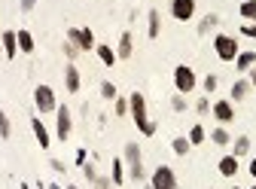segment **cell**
Listing matches in <instances>:
<instances>
[{
  "mask_svg": "<svg viewBox=\"0 0 256 189\" xmlns=\"http://www.w3.org/2000/svg\"><path fill=\"white\" fill-rule=\"evenodd\" d=\"M210 113H214V119H216L220 125H229V122L235 119V107H232V101H216V104L210 107Z\"/></svg>",
  "mask_w": 256,
  "mask_h": 189,
  "instance_id": "cell-10",
  "label": "cell"
},
{
  "mask_svg": "<svg viewBox=\"0 0 256 189\" xmlns=\"http://www.w3.org/2000/svg\"><path fill=\"white\" fill-rule=\"evenodd\" d=\"M34 6H37V0H22V12H30Z\"/></svg>",
  "mask_w": 256,
  "mask_h": 189,
  "instance_id": "cell-38",
  "label": "cell"
},
{
  "mask_svg": "<svg viewBox=\"0 0 256 189\" xmlns=\"http://www.w3.org/2000/svg\"><path fill=\"white\" fill-rule=\"evenodd\" d=\"M4 55L10 61L18 55V37H16V30H4Z\"/></svg>",
  "mask_w": 256,
  "mask_h": 189,
  "instance_id": "cell-15",
  "label": "cell"
},
{
  "mask_svg": "<svg viewBox=\"0 0 256 189\" xmlns=\"http://www.w3.org/2000/svg\"><path fill=\"white\" fill-rule=\"evenodd\" d=\"M241 18L256 22V0H244V4H241Z\"/></svg>",
  "mask_w": 256,
  "mask_h": 189,
  "instance_id": "cell-25",
  "label": "cell"
},
{
  "mask_svg": "<svg viewBox=\"0 0 256 189\" xmlns=\"http://www.w3.org/2000/svg\"><path fill=\"white\" fill-rule=\"evenodd\" d=\"M158 30H162V16H158V10H150V16H146V37L156 40Z\"/></svg>",
  "mask_w": 256,
  "mask_h": 189,
  "instance_id": "cell-16",
  "label": "cell"
},
{
  "mask_svg": "<svg viewBox=\"0 0 256 189\" xmlns=\"http://www.w3.org/2000/svg\"><path fill=\"white\" fill-rule=\"evenodd\" d=\"M94 52H98V58H101V64H104V68H113L116 61H119L113 46H104V43H98V46H94Z\"/></svg>",
  "mask_w": 256,
  "mask_h": 189,
  "instance_id": "cell-17",
  "label": "cell"
},
{
  "mask_svg": "<svg viewBox=\"0 0 256 189\" xmlns=\"http://www.w3.org/2000/svg\"><path fill=\"white\" fill-rule=\"evenodd\" d=\"M128 113V98H116V116H125Z\"/></svg>",
  "mask_w": 256,
  "mask_h": 189,
  "instance_id": "cell-32",
  "label": "cell"
},
{
  "mask_svg": "<svg viewBox=\"0 0 256 189\" xmlns=\"http://www.w3.org/2000/svg\"><path fill=\"white\" fill-rule=\"evenodd\" d=\"M247 94H250V80H238V82L232 86V98H235V101H244Z\"/></svg>",
  "mask_w": 256,
  "mask_h": 189,
  "instance_id": "cell-21",
  "label": "cell"
},
{
  "mask_svg": "<svg viewBox=\"0 0 256 189\" xmlns=\"http://www.w3.org/2000/svg\"><path fill=\"white\" fill-rule=\"evenodd\" d=\"M146 189H152V186H146Z\"/></svg>",
  "mask_w": 256,
  "mask_h": 189,
  "instance_id": "cell-46",
  "label": "cell"
},
{
  "mask_svg": "<svg viewBox=\"0 0 256 189\" xmlns=\"http://www.w3.org/2000/svg\"><path fill=\"white\" fill-rule=\"evenodd\" d=\"M202 86H204V92H208V94H214V92H216V86H220V80H216V76H214V74H208V76H204V82H202Z\"/></svg>",
  "mask_w": 256,
  "mask_h": 189,
  "instance_id": "cell-30",
  "label": "cell"
},
{
  "mask_svg": "<svg viewBox=\"0 0 256 189\" xmlns=\"http://www.w3.org/2000/svg\"><path fill=\"white\" fill-rule=\"evenodd\" d=\"M247 152H250V138H247V134L235 138V140H232V156H238V159H241V156H247Z\"/></svg>",
  "mask_w": 256,
  "mask_h": 189,
  "instance_id": "cell-20",
  "label": "cell"
},
{
  "mask_svg": "<svg viewBox=\"0 0 256 189\" xmlns=\"http://www.w3.org/2000/svg\"><path fill=\"white\" fill-rule=\"evenodd\" d=\"M34 104H37L40 113H52V110H58V101H55L52 86H37V88H34Z\"/></svg>",
  "mask_w": 256,
  "mask_h": 189,
  "instance_id": "cell-7",
  "label": "cell"
},
{
  "mask_svg": "<svg viewBox=\"0 0 256 189\" xmlns=\"http://www.w3.org/2000/svg\"><path fill=\"white\" fill-rule=\"evenodd\" d=\"M171 107H174L177 113H183V110H186V98H183V94H174V98H171Z\"/></svg>",
  "mask_w": 256,
  "mask_h": 189,
  "instance_id": "cell-31",
  "label": "cell"
},
{
  "mask_svg": "<svg viewBox=\"0 0 256 189\" xmlns=\"http://www.w3.org/2000/svg\"><path fill=\"white\" fill-rule=\"evenodd\" d=\"M64 55H68V58H70V61H74V58H76V55H80V49H76V46H74V43H70V40H68V43H64Z\"/></svg>",
  "mask_w": 256,
  "mask_h": 189,
  "instance_id": "cell-34",
  "label": "cell"
},
{
  "mask_svg": "<svg viewBox=\"0 0 256 189\" xmlns=\"http://www.w3.org/2000/svg\"><path fill=\"white\" fill-rule=\"evenodd\" d=\"M12 134V125H10V119H6V113H4V107H0V138H10Z\"/></svg>",
  "mask_w": 256,
  "mask_h": 189,
  "instance_id": "cell-29",
  "label": "cell"
},
{
  "mask_svg": "<svg viewBox=\"0 0 256 189\" xmlns=\"http://www.w3.org/2000/svg\"><path fill=\"white\" fill-rule=\"evenodd\" d=\"M110 180H113L116 186H122V180H125V162H122V159H113V174H110Z\"/></svg>",
  "mask_w": 256,
  "mask_h": 189,
  "instance_id": "cell-24",
  "label": "cell"
},
{
  "mask_svg": "<svg viewBox=\"0 0 256 189\" xmlns=\"http://www.w3.org/2000/svg\"><path fill=\"white\" fill-rule=\"evenodd\" d=\"M171 146H174V152H177V156H186L192 144H189V138H174V140H171Z\"/></svg>",
  "mask_w": 256,
  "mask_h": 189,
  "instance_id": "cell-27",
  "label": "cell"
},
{
  "mask_svg": "<svg viewBox=\"0 0 256 189\" xmlns=\"http://www.w3.org/2000/svg\"><path fill=\"white\" fill-rule=\"evenodd\" d=\"M216 171H220L222 177H229V180H232V177L238 174V156H222V159L216 162Z\"/></svg>",
  "mask_w": 256,
  "mask_h": 189,
  "instance_id": "cell-12",
  "label": "cell"
},
{
  "mask_svg": "<svg viewBox=\"0 0 256 189\" xmlns=\"http://www.w3.org/2000/svg\"><path fill=\"white\" fill-rule=\"evenodd\" d=\"M101 98H107V101H116V98H119V94H116V86H113L110 80L101 82Z\"/></svg>",
  "mask_w": 256,
  "mask_h": 189,
  "instance_id": "cell-26",
  "label": "cell"
},
{
  "mask_svg": "<svg viewBox=\"0 0 256 189\" xmlns=\"http://www.w3.org/2000/svg\"><path fill=\"white\" fill-rule=\"evenodd\" d=\"M52 171H58V174H64L68 168H64V162H58V159H52Z\"/></svg>",
  "mask_w": 256,
  "mask_h": 189,
  "instance_id": "cell-39",
  "label": "cell"
},
{
  "mask_svg": "<svg viewBox=\"0 0 256 189\" xmlns=\"http://www.w3.org/2000/svg\"><path fill=\"white\" fill-rule=\"evenodd\" d=\"M132 52H134V40H132V34L125 30V34L119 37V46H116V58L125 61V58H132Z\"/></svg>",
  "mask_w": 256,
  "mask_h": 189,
  "instance_id": "cell-14",
  "label": "cell"
},
{
  "mask_svg": "<svg viewBox=\"0 0 256 189\" xmlns=\"http://www.w3.org/2000/svg\"><path fill=\"white\" fill-rule=\"evenodd\" d=\"M30 128H34V138H37L40 150H49V146H52V138H49V132H46V125H43V119H40V116L30 119Z\"/></svg>",
  "mask_w": 256,
  "mask_h": 189,
  "instance_id": "cell-11",
  "label": "cell"
},
{
  "mask_svg": "<svg viewBox=\"0 0 256 189\" xmlns=\"http://www.w3.org/2000/svg\"><path fill=\"white\" fill-rule=\"evenodd\" d=\"M214 52H216L220 61H235L241 49H238V40H235V37H229V34H216V37H214Z\"/></svg>",
  "mask_w": 256,
  "mask_h": 189,
  "instance_id": "cell-3",
  "label": "cell"
},
{
  "mask_svg": "<svg viewBox=\"0 0 256 189\" xmlns=\"http://www.w3.org/2000/svg\"><path fill=\"white\" fill-rule=\"evenodd\" d=\"M128 113H132L138 132H140L144 138H152V134H156V122H150V116H146V101H144L140 92H132V94H128Z\"/></svg>",
  "mask_w": 256,
  "mask_h": 189,
  "instance_id": "cell-1",
  "label": "cell"
},
{
  "mask_svg": "<svg viewBox=\"0 0 256 189\" xmlns=\"http://www.w3.org/2000/svg\"><path fill=\"white\" fill-rule=\"evenodd\" d=\"M204 138H208V134H204L202 125H192V132H189V144H192V146H196V144H204Z\"/></svg>",
  "mask_w": 256,
  "mask_h": 189,
  "instance_id": "cell-28",
  "label": "cell"
},
{
  "mask_svg": "<svg viewBox=\"0 0 256 189\" xmlns=\"http://www.w3.org/2000/svg\"><path fill=\"white\" fill-rule=\"evenodd\" d=\"M125 168L132 180H144V159H140V146L138 144H125Z\"/></svg>",
  "mask_w": 256,
  "mask_h": 189,
  "instance_id": "cell-2",
  "label": "cell"
},
{
  "mask_svg": "<svg viewBox=\"0 0 256 189\" xmlns=\"http://www.w3.org/2000/svg\"><path fill=\"white\" fill-rule=\"evenodd\" d=\"M64 86H68V92H70V94H76V92H80V70H76L74 61H70L68 68H64Z\"/></svg>",
  "mask_w": 256,
  "mask_h": 189,
  "instance_id": "cell-13",
  "label": "cell"
},
{
  "mask_svg": "<svg viewBox=\"0 0 256 189\" xmlns=\"http://www.w3.org/2000/svg\"><path fill=\"white\" fill-rule=\"evenodd\" d=\"M247 74H250V86H256V68H250Z\"/></svg>",
  "mask_w": 256,
  "mask_h": 189,
  "instance_id": "cell-40",
  "label": "cell"
},
{
  "mask_svg": "<svg viewBox=\"0 0 256 189\" xmlns=\"http://www.w3.org/2000/svg\"><path fill=\"white\" fill-rule=\"evenodd\" d=\"M250 174H253V180H256V159L250 162Z\"/></svg>",
  "mask_w": 256,
  "mask_h": 189,
  "instance_id": "cell-41",
  "label": "cell"
},
{
  "mask_svg": "<svg viewBox=\"0 0 256 189\" xmlns=\"http://www.w3.org/2000/svg\"><path fill=\"white\" fill-rule=\"evenodd\" d=\"M68 189H76V186H68Z\"/></svg>",
  "mask_w": 256,
  "mask_h": 189,
  "instance_id": "cell-45",
  "label": "cell"
},
{
  "mask_svg": "<svg viewBox=\"0 0 256 189\" xmlns=\"http://www.w3.org/2000/svg\"><path fill=\"white\" fill-rule=\"evenodd\" d=\"M235 68H238L241 74H247L250 68H256V52H238V58H235Z\"/></svg>",
  "mask_w": 256,
  "mask_h": 189,
  "instance_id": "cell-19",
  "label": "cell"
},
{
  "mask_svg": "<svg viewBox=\"0 0 256 189\" xmlns=\"http://www.w3.org/2000/svg\"><path fill=\"white\" fill-rule=\"evenodd\" d=\"M171 16L177 22H189L192 16H196V0H174V4H171Z\"/></svg>",
  "mask_w": 256,
  "mask_h": 189,
  "instance_id": "cell-9",
  "label": "cell"
},
{
  "mask_svg": "<svg viewBox=\"0 0 256 189\" xmlns=\"http://www.w3.org/2000/svg\"><path fill=\"white\" fill-rule=\"evenodd\" d=\"M250 189H256V186H250Z\"/></svg>",
  "mask_w": 256,
  "mask_h": 189,
  "instance_id": "cell-47",
  "label": "cell"
},
{
  "mask_svg": "<svg viewBox=\"0 0 256 189\" xmlns=\"http://www.w3.org/2000/svg\"><path fill=\"white\" fill-rule=\"evenodd\" d=\"M196 110H198V116H204V113H210V101H208V98H198V104H196Z\"/></svg>",
  "mask_w": 256,
  "mask_h": 189,
  "instance_id": "cell-33",
  "label": "cell"
},
{
  "mask_svg": "<svg viewBox=\"0 0 256 189\" xmlns=\"http://www.w3.org/2000/svg\"><path fill=\"white\" fill-rule=\"evenodd\" d=\"M49 189H61V186H55V183H52V186H49Z\"/></svg>",
  "mask_w": 256,
  "mask_h": 189,
  "instance_id": "cell-43",
  "label": "cell"
},
{
  "mask_svg": "<svg viewBox=\"0 0 256 189\" xmlns=\"http://www.w3.org/2000/svg\"><path fill=\"white\" fill-rule=\"evenodd\" d=\"M216 24H220V16H216V12L204 16V18H202V24H198V34H210V30H214Z\"/></svg>",
  "mask_w": 256,
  "mask_h": 189,
  "instance_id": "cell-22",
  "label": "cell"
},
{
  "mask_svg": "<svg viewBox=\"0 0 256 189\" xmlns=\"http://www.w3.org/2000/svg\"><path fill=\"white\" fill-rule=\"evenodd\" d=\"M68 40H70L80 52H92L94 46H98V43H94V34H92L88 28H68Z\"/></svg>",
  "mask_w": 256,
  "mask_h": 189,
  "instance_id": "cell-5",
  "label": "cell"
},
{
  "mask_svg": "<svg viewBox=\"0 0 256 189\" xmlns=\"http://www.w3.org/2000/svg\"><path fill=\"white\" fill-rule=\"evenodd\" d=\"M16 37H18V52L22 55H30V52H34V34H30V30H16Z\"/></svg>",
  "mask_w": 256,
  "mask_h": 189,
  "instance_id": "cell-18",
  "label": "cell"
},
{
  "mask_svg": "<svg viewBox=\"0 0 256 189\" xmlns=\"http://www.w3.org/2000/svg\"><path fill=\"white\" fill-rule=\"evenodd\" d=\"M55 134H58V140H68L70 138V128H74V119H70V107H58L55 110Z\"/></svg>",
  "mask_w": 256,
  "mask_h": 189,
  "instance_id": "cell-8",
  "label": "cell"
},
{
  "mask_svg": "<svg viewBox=\"0 0 256 189\" xmlns=\"http://www.w3.org/2000/svg\"><path fill=\"white\" fill-rule=\"evenodd\" d=\"M174 86H177V92H180V94H189L192 88L198 86L196 70H192L189 64H177V68H174Z\"/></svg>",
  "mask_w": 256,
  "mask_h": 189,
  "instance_id": "cell-4",
  "label": "cell"
},
{
  "mask_svg": "<svg viewBox=\"0 0 256 189\" xmlns=\"http://www.w3.org/2000/svg\"><path fill=\"white\" fill-rule=\"evenodd\" d=\"M150 186H152V189H177V174H174V168L158 165V168L152 171V177H150Z\"/></svg>",
  "mask_w": 256,
  "mask_h": 189,
  "instance_id": "cell-6",
  "label": "cell"
},
{
  "mask_svg": "<svg viewBox=\"0 0 256 189\" xmlns=\"http://www.w3.org/2000/svg\"><path fill=\"white\" fill-rule=\"evenodd\" d=\"M241 34L250 37V40H256V24H241Z\"/></svg>",
  "mask_w": 256,
  "mask_h": 189,
  "instance_id": "cell-36",
  "label": "cell"
},
{
  "mask_svg": "<svg viewBox=\"0 0 256 189\" xmlns=\"http://www.w3.org/2000/svg\"><path fill=\"white\" fill-rule=\"evenodd\" d=\"M22 189H30V186H28V183H22Z\"/></svg>",
  "mask_w": 256,
  "mask_h": 189,
  "instance_id": "cell-44",
  "label": "cell"
},
{
  "mask_svg": "<svg viewBox=\"0 0 256 189\" xmlns=\"http://www.w3.org/2000/svg\"><path fill=\"white\" fill-rule=\"evenodd\" d=\"M210 140H214L216 146H226V144H232V138H229V132H226V128H222V125H220V128H214V132H210Z\"/></svg>",
  "mask_w": 256,
  "mask_h": 189,
  "instance_id": "cell-23",
  "label": "cell"
},
{
  "mask_svg": "<svg viewBox=\"0 0 256 189\" xmlns=\"http://www.w3.org/2000/svg\"><path fill=\"white\" fill-rule=\"evenodd\" d=\"M110 183H113V180H107V177H94L92 186H94V189H110Z\"/></svg>",
  "mask_w": 256,
  "mask_h": 189,
  "instance_id": "cell-37",
  "label": "cell"
},
{
  "mask_svg": "<svg viewBox=\"0 0 256 189\" xmlns=\"http://www.w3.org/2000/svg\"><path fill=\"white\" fill-rule=\"evenodd\" d=\"M82 174L88 183H94V177H98V171H94V165H82Z\"/></svg>",
  "mask_w": 256,
  "mask_h": 189,
  "instance_id": "cell-35",
  "label": "cell"
},
{
  "mask_svg": "<svg viewBox=\"0 0 256 189\" xmlns=\"http://www.w3.org/2000/svg\"><path fill=\"white\" fill-rule=\"evenodd\" d=\"M0 52H4V34H0Z\"/></svg>",
  "mask_w": 256,
  "mask_h": 189,
  "instance_id": "cell-42",
  "label": "cell"
}]
</instances>
